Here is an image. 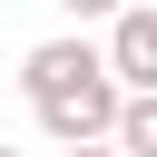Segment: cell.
<instances>
[{
  "label": "cell",
  "mask_w": 157,
  "mask_h": 157,
  "mask_svg": "<svg viewBox=\"0 0 157 157\" xmlns=\"http://www.w3.org/2000/svg\"><path fill=\"white\" fill-rule=\"evenodd\" d=\"M88 78H108V59H98L88 29H59V39H39V49L20 59V98H29V108H49V98H69V88H88Z\"/></svg>",
  "instance_id": "cell-1"
},
{
  "label": "cell",
  "mask_w": 157,
  "mask_h": 157,
  "mask_svg": "<svg viewBox=\"0 0 157 157\" xmlns=\"http://www.w3.org/2000/svg\"><path fill=\"white\" fill-rule=\"evenodd\" d=\"M118 78H88V88H69V98H49V108H29L39 118V137L49 147H108V128H118Z\"/></svg>",
  "instance_id": "cell-2"
},
{
  "label": "cell",
  "mask_w": 157,
  "mask_h": 157,
  "mask_svg": "<svg viewBox=\"0 0 157 157\" xmlns=\"http://www.w3.org/2000/svg\"><path fill=\"white\" fill-rule=\"evenodd\" d=\"M98 59H108V78H118L128 98H137V88H157V0H128V10L108 20Z\"/></svg>",
  "instance_id": "cell-3"
},
{
  "label": "cell",
  "mask_w": 157,
  "mask_h": 157,
  "mask_svg": "<svg viewBox=\"0 0 157 157\" xmlns=\"http://www.w3.org/2000/svg\"><path fill=\"white\" fill-rule=\"evenodd\" d=\"M108 147H118V157H157V88L118 98V128H108Z\"/></svg>",
  "instance_id": "cell-4"
},
{
  "label": "cell",
  "mask_w": 157,
  "mask_h": 157,
  "mask_svg": "<svg viewBox=\"0 0 157 157\" xmlns=\"http://www.w3.org/2000/svg\"><path fill=\"white\" fill-rule=\"evenodd\" d=\"M59 10H69V29H98V20H118L128 0H59Z\"/></svg>",
  "instance_id": "cell-5"
},
{
  "label": "cell",
  "mask_w": 157,
  "mask_h": 157,
  "mask_svg": "<svg viewBox=\"0 0 157 157\" xmlns=\"http://www.w3.org/2000/svg\"><path fill=\"white\" fill-rule=\"evenodd\" d=\"M59 157H118V147H59Z\"/></svg>",
  "instance_id": "cell-6"
},
{
  "label": "cell",
  "mask_w": 157,
  "mask_h": 157,
  "mask_svg": "<svg viewBox=\"0 0 157 157\" xmlns=\"http://www.w3.org/2000/svg\"><path fill=\"white\" fill-rule=\"evenodd\" d=\"M0 157H20V147H0Z\"/></svg>",
  "instance_id": "cell-7"
}]
</instances>
